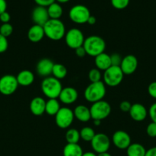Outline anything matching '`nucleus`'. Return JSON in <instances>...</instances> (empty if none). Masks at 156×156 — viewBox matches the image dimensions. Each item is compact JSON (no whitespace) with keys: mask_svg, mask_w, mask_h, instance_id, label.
I'll list each match as a JSON object with an SVG mask.
<instances>
[{"mask_svg":"<svg viewBox=\"0 0 156 156\" xmlns=\"http://www.w3.org/2000/svg\"><path fill=\"white\" fill-rule=\"evenodd\" d=\"M50 19H60L63 14V9L58 2H53L47 8Z\"/></svg>","mask_w":156,"mask_h":156,"instance_id":"nucleus-25","label":"nucleus"},{"mask_svg":"<svg viewBox=\"0 0 156 156\" xmlns=\"http://www.w3.org/2000/svg\"><path fill=\"white\" fill-rule=\"evenodd\" d=\"M36 4L40 6H44V7H48L50 4L54 2L55 0H35Z\"/></svg>","mask_w":156,"mask_h":156,"instance_id":"nucleus-39","label":"nucleus"},{"mask_svg":"<svg viewBox=\"0 0 156 156\" xmlns=\"http://www.w3.org/2000/svg\"><path fill=\"white\" fill-rule=\"evenodd\" d=\"M12 32H13V27L9 23L2 24L0 26V34H2V36L8 37L11 36Z\"/></svg>","mask_w":156,"mask_h":156,"instance_id":"nucleus-31","label":"nucleus"},{"mask_svg":"<svg viewBox=\"0 0 156 156\" xmlns=\"http://www.w3.org/2000/svg\"><path fill=\"white\" fill-rule=\"evenodd\" d=\"M132 105L129 101H123L119 105V109L123 112H129L130 109H131Z\"/></svg>","mask_w":156,"mask_h":156,"instance_id":"nucleus-38","label":"nucleus"},{"mask_svg":"<svg viewBox=\"0 0 156 156\" xmlns=\"http://www.w3.org/2000/svg\"><path fill=\"white\" fill-rule=\"evenodd\" d=\"M145 156H156V146L146 150Z\"/></svg>","mask_w":156,"mask_h":156,"instance_id":"nucleus-43","label":"nucleus"},{"mask_svg":"<svg viewBox=\"0 0 156 156\" xmlns=\"http://www.w3.org/2000/svg\"><path fill=\"white\" fill-rule=\"evenodd\" d=\"M65 139L67 143H72V144H76L80 140V131L76 129H69L65 134Z\"/></svg>","mask_w":156,"mask_h":156,"instance_id":"nucleus-28","label":"nucleus"},{"mask_svg":"<svg viewBox=\"0 0 156 156\" xmlns=\"http://www.w3.org/2000/svg\"><path fill=\"white\" fill-rule=\"evenodd\" d=\"M11 19V16L9 15V12H4L3 13H2L0 15V21L3 23V24H6V23H9V21Z\"/></svg>","mask_w":156,"mask_h":156,"instance_id":"nucleus-40","label":"nucleus"},{"mask_svg":"<svg viewBox=\"0 0 156 156\" xmlns=\"http://www.w3.org/2000/svg\"><path fill=\"white\" fill-rule=\"evenodd\" d=\"M82 156H97L96 153L92 152H84Z\"/></svg>","mask_w":156,"mask_h":156,"instance_id":"nucleus-45","label":"nucleus"},{"mask_svg":"<svg viewBox=\"0 0 156 156\" xmlns=\"http://www.w3.org/2000/svg\"><path fill=\"white\" fill-rule=\"evenodd\" d=\"M52 76L58 80L64 79L67 75V69L63 64L54 63L52 69Z\"/></svg>","mask_w":156,"mask_h":156,"instance_id":"nucleus-27","label":"nucleus"},{"mask_svg":"<svg viewBox=\"0 0 156 156\" xmlns=\"http://www.w3.org/2000/svg\"><path fill=\"white\" fill-rule=\"evenodd\" d=\"M75 53H76V56H78V57H84V56L87 55V53H86L85 51V49L84 48V47H78V48H76V50H75Z\"/></svg>","mask_w":156,"mask_h":156,"instance_id":"nucleus-41","label":"nucleus"},{"mask_svg":"<svg viewBox=\"0 0 156 156\" xmlns=\"http://www.w3.org/2000/svg\"><path fill=\"white\" fill-rule=\"evenodd\" d=\"M61 109L60 103L58 99L50 98L46 101L45 113L50 116H55Z\"/></svg>","mask_w":156,"mask_h":156,"instance_id":"nucleus-26","label":"nucleus"},{"mask_svg":"<svg viewBox=\"0 0 156 156\" xmlns=\"http://www.w3.org/2000/svg\"><path fill=\"white\" fill-rule=\"evenodd\" d=\"M90 111L91 119L102 121L110 116L111 113V106L108 102L102 100L92 104Z\"/></svg>","mask_w":156,"mask_h":156,"instance_id":"nucleus-6","label":"nucleus"},{"mask_svg":"<svg viewBox=\"0 0 156 156\" xmlns=\"http://www.w3.org/2000/svg\"><path fill=\"white\" fill-rule=\"evenodd\" d=\"M57 1L60 3H65V2H67L68 1H70V0H57Z\"/></svg>","mask_w":156,"mask_h":156,"instance_id":"nucleus-48","label":"nucleus"},{"mask_svg":"<svg viewBox=\"0 0 156 156\" xmlns=\"http://www.w3.org/2000/svg\"><path fill=\"white\" fill-rule=\"evenodd\" d=\"M43 27L45 36L52 41H60L65 36V26L60 19H49Z\"/></svg>","mask_w":156,"mask_h":156,"instance_id":"nucleus-1","label":"nucleus"},{"mask_svg":"<svg viewBox=\"0 0 156 156\" xmlns=\"http://www.w3.org/2000/svg\"><path fill=\"white\" fill-rule=\"evenodd\" d=\"M73 111V114H74V117L77 119L79 121L86 123V122H88L91 119L90 108H87L85 105H78L74 108Z\"/></svg>","mask_w":156,"mask_h":156,"instance_id":"nucleus-20","label":"nucleus"},{"mask_svg":"<svg viewBox=\"0 0 156 156\" xmlns=\"http://www.w3.org/2000/svg\"><path fill=\"white\" fill-rule=\"evenodd\" d=\"M148 92L151 98L156 99V82H153L149 84L148 87Z\"/></svg>","mask_w":156,"mask_h":156,"instance_id":"nucleus-37","label":"nucleus"},{"mask_svg":"<svg viewBox=\"0 0 156 156\" xmlns=\"http://www.w3.org/2000/svg\"><path fill=\"white\" fill-rule=\"evenodd\" d=\"M83 47L85 49L87 55L96 57L98 55L104 53L106 49V42L101 37L91 35L84 40Z\"/></svg>","mask_w":156,"mask_h":156,"instance_id":"nucleus-2","label":"nucleus"},{"mask_svg":"<svg viewBox=\"0 0 156 156\" xmlns=\"http://www.w3.org/2000/svg\"><path fill=\"white\" fill-rule=\"evenodd\" d=\"M88 79L91 82H100L102 79V74L100 70L98 69H92L88 73Z\"/></svg>","mask_w":156,"mask_h":156,"instance_id":"nucleus-30","label":"nucleus"},{"mask_svg":"<svg viewBox=\"0 0 156 156\" xmlns=\"http://www.w3.org/2000/svg\"><path fill=\"white\" fill-rule=\"evenodd\" d=\"M84 154L81 146L78 143L72 144L67 143L63 149V155L64 156H82Z\"/></svg>","mask_w":156,"mask_h":156,"instance_id":"nucleus-23","label":"nucleus"},{"mask_svg":"<svg viewBox=\"0 0 156 156\" xmlns=\"http://www.w3.org/2000/svg\"><path fill=\"white\" fill-rule=\"evenodd\" d=\"M90 15L89 9L84 5H75L69 11V18L76 24L87 23Z\"/></svg>","mask_w":156,"mask_h":156,"instance_id":"nucleus-7","label":"nucleus"},{"mask_svg":"<svg viewBox=\"0 0 156 156\" xmlns=\"http://www.w3.org/2000/svg\"><path fill=\"white\" fill-rule=\"evenodd\" d=\"M46 101L41 97H35L31 101L29 108L32 114L35 116H41L45 113Z\"/></svg>","mask_w":156,"mask_h":156,"instance_id":"nucleus-18","label":"nucleus"},{"mask_svg":"<svg viewBox=\"0 0 156 156\" xmlns=\"http://www.w3.org/2000/svg\"><path fill=\"white\" fill-rule=\"evenodd\" d=\"M65 42L67 47L76 50L80 47H82L84 42V35L80 29L73 27L67 30L65 34Z\"/></svg>","mask_w":156,"mask_h":156,"instance_id":"nucleus-8","label":"nucleus"},{"mask_svg":"<svg viewBox=\"0 0 156 156\" xmlns=\"http://www.w3.org/2000/svg\"><path fill=\"white\" fill-rule=\"evenodd\" d=\"M97 156H112V155L111 154L109 153L108 152H102V153L97 154Z\"/></svg>","mask_w":156,"mask_h":156,"instance_id":"nucleus-46","label":"nucleus"},{"mask_svg":"<svg viewBox=\"0 0 156 156\" xmlns=\"http://www.w3.org/2000/svg\"><path fill=\"white\" fill-rule=\"evenodd\" d=\"M95 65H96V69H99L100 71L101 70L106 71L112 66L110 56L106 53L105 52L98 55L95 57Z\"/></svg>","mask_w":156,"mask_h":156,"instance_id":"nucleus-22","label":"nucleus"},{"mask_svg":"<svg viewBox=\"0 0 156 156\" xmlns=\"http://www.w3.org/2000/svg\"><path fill=\"white\" fill-rule=\"evenodd\" d=\"M93 124H94L95 126H99V125L101 124V120H93Z\"/></svg>","mask_w":156,"mask_h":156,"instance_id":"nucleus-47","label":"nucleus"},{"mask_svg":"<svg viewBox=\"0 0 156 156\" xmlns=\"http://www.w3.org/2000/svg\"><path fill=\"white\" fill-rule=\"evenodd\" d=\"M103 83L110 87H116L122 82L124 74L119 66H111L103 73Z\"/></svg>","mask_w":156,"mask_h":156,"instance_id":"nucleus-5","label":"nucleus"},{"mask_svg":"<svg viewBox=\"0 0 156 156\" xmlns=\"http://www.w3.org/2000/svg\"><path fill=\"white\" fill-rule=\"evenodd\" d=\"M80 139H82L84 141L91 142L96 135V133L93 128L90 126H85L80 131Z\"/></svg>","mask_w":156,"mask_h":156,"instance_id":"nucleus-29","label":"nucleus"},{"mask_svg":"<svg viewBox=\"0 0 156 156\" xmlns=\"http://www.w3.org/2000/svg\"><path fill=\"white\" fill-rule=\"evenodd\" d=\"M55 117V123L61 129H67L73 123L74 120L73 111L69 108H61Z\"/></svg>","mask_w":156,"mask_h":156,"instance_id":"nucleus-9","label":"nucleus"},{"mask_svg":"<svg viewBox=\"0 0 156 156\" xmlns=\"http://www.w3.org/2000/svg\"><path fill=\"white\" fill-rule=\"evenodd\" d=\"M128 113L131 118L136 122L143 121L148 114L146 108L143 105L139 103L132 105L131 109Z\"/></svg>","mask_w":156,"mask_h":156,"instance_id":"nucleus-16","label":"nucleus"},{"mask_svg":"<svg viewBox=\"0 0 156 156\" xmlns=\"http://www.w3.org/2000/svg\"><path fill=\"white\" fill-rule=\"evenodd\" d=\"M90 143L93 150L97 154L108 152L111 144L108 136L102 133H96Z\"/></svg>","mask_w":156,"mask_h":156,"instance_id":"nucleus-11","label":"nucleus"},{"mask_svg":"<svg viewBox=\"0 0 156 156\" xmlns=\"http://www.w3.org/2000/svg\"><path fill=\"white\" fill-rule=\"evenodd\" d=\"M54 63L53 61L47 58H44L38 61L36 66V71L38 76L42 77H48L52 74V69Z\"/></svg>","mask_w":156,"mask_h":156,"instance_id":"nucleus-17","label":"nucleus"},{"mask_svg":"<svg viewBox=\"0 0 156 156\" xmlns=\"http://www.w3.org/2000/svg\"><path fill=\"white\" fill-rule=\"evenodd\" d=\"M18 85L27 87L32 85L35 81L34 73L30 70H22L16 76Z\"/></svg>","mask_w":156,"mask_h":156,"instance_id":"nucleus-21","label":"nucleus"},{"mask_svg":"<svg viewBox=\"0 0 156 156\" xmlns=\"http://www.w3.org/2000/svg\"><path fill=\"white\" fill-rule=\"evenodd\" d=\"M148 112L151 122H154L156 123V103H154L151 105Z\"/></svg>","mask_w":156,"mask_h":156,"instance_id":"nucleus-36","label":"nucleus"},{"mask_svg":"<svg viewBox=\"0 0 156 156\" xmlns=\"http://www.w3.org/2000/svg\"><path fill=\"white\" fill-rule=\"evenodd\" d=\"M7 9V2L6 0H0V15L4 12H6Z\"/></svg>","mask_w":156,"mask_h":156,"instance_id":"nucleus-42","label":"nucleus"},{"mask_svg":"<svg viewBox=\"0 0 156 156\" xmlns=\"http://www.w3.org/2000/svg\"><path fill=\"white\" fill-rule=\"evenodd\" d=\"M45 36L43 26L34 24L28 31V38L32 43H38Z\"/></svg>","mask_w":156,"mask_h":156,"instance_id":"nucleus-19","label":"nucleus"},{"mask_svg":"<svg viewBox=\"0 0 156 156\" xmlns=\"http://www.w3.org/2000/svg\"><path fill=\"white\" fill-rule=\"evenodd\" d=\"M96 17L93 16V15H90V17H89L88 20H87V22L89 24H90V25H93L94 24H96Z\"/></svg>","mask_w":156,"mask_h":156,"instance_id":"nucleus-44","label":"nucleus"},{"mask_svg":"<svg viewBox=\"0 0 156 156\" xmlns=\"http://www.w3.org/2000/svg\"><path fill=\"white\" fill-rule=\"evenodd\" d=\"M32 18L35 24L44 26L47 23V21L50 19L47 8L40 5L34 8L32 13Z\"/></svg>","mask_w":156,"mask_h":156,"instance_id":"nucleus-14","label":"nucleus"},{"mask_svg":"<svg viewBox=\"0 0 156 156\" xmlns=\"http://www.w3.org/2000/svg\"><path fill=\"white\" fill-rule=\"evenodd\" d=\"M18 83L15 76L5 75L0 78V93L4 95H11L15 92Z\"/></svg>","mask_w":156,"mask_h":156,"instance_id":"nucleus-10","label":"nucleus"},{"mask_svg":"<svg viewBox=\"0 0 156 156\" xmlns=\"http://www.w3.org/2000/svg\"><path fill=\"white\" fill-rule=\"evenodd\" d=\"M124 75H132L136 72L138 67V59L134 55H127L122 58L119 66Z\"/></svg>","mask_w":156,"mask_h":156,"instance_id":"nucleus-13","label":"nucleus"},{"mask_svg":"<svg viewBox=\"0 0 156 156\" xmlns=\"http://www.w3.org/2000/svg\"><path fill=\"white\" fill-rule=\"evenodd\" d=\"M147 135L150 137H156V123L154 122H151L147 126L146 128Z\"/></svg>","mask_w":156,"mask_h":156,"instance_id":"nucleus-34","label":"nucleus"},{"mask_svg":"<svg viewBox=\"0 0 156 156\" xmlns=\"http://www.w3.org/2000/svg\"><path fill=\"white\" fill-rule=\"evenodd\" d=\"M9 47V42L7 37L0 34V53H2L7 50Z\"/></svg>","mask_w":156,"mask_h":156,"instance_id":"nucleus-35","label":"nucleus"},{"mask_svg":"<svg viewBox=\"0 0 156 156\" xmlns=\"http://www.w3.org/2000/svg\"><path fill=\"white\" fill-rule=\"evenodd\" d=\"M112 5L117 9H123L128 6L129 0H111Z\"/></svg>","mask_w":156,"mask_h":156,"instance_id":"nucleus-32","label":"nucleus"},{"mask_svg":"<svg viewBox=\"0 0 156 156\" xmlns=\"http://www.w3.org/2000/svg\"><path fill=\"white\" fill-rule=\"evenodd\" d=\"M146 149L139 143H131L126 149L127 156H145Z\"/></svg>","mask_w":156,"mask_h":156,"instance_id":"nucleus-24","label":"nucleus"},{"mask_svg":"<svg viewBox=\"0 0 156 156\" xmlns=\"http://www.w3.org/2000/svg\"><path fill=\"white\" fill-rule=\"evenodd\" d=\"M106 93V85L100 81L98 82H91L84 91V98L90 103L99 101L103 99Z\"/></svg>","mask_w":156,"mask_h":156,"instance_id":"nucleus-4","label":"nucleus"},{"mask_svg":"<svg viewBox=\"0 0 156 156\" xmlns=\"http://www.w3.org/2000/svg\"><path fill=\"white\" fill-rule=\"evenodd\" d=\"M112 142L118 149H126L131 144V137L128 133L123 130H118L113 133Z\"/></svg>","mask_w":156,"mask_h":156,"instance_id":"nucleus-12","label":"nucleus"},{"mask_svg":"<svg viewBox=\"0 0 156 156\" xmlns=\"http://www.w3.org/2000/svg\"><path fill=\"white\" fill-rule=\"evenodd\" d=\"M110 59H111L112 66H120L121 62H122V57L119 53H113L110 55Z\"/></svg>","mask_w":156,"mask_h":156,"instance_id":"nucleus-33","label":"nucleus"},{"mask_svg":"<svg viewBox=\"0 0 156 156\" xmlns=\"http://www.w3.org/2000/svg\"><path fill=\"white\" fill-rule=\"evenodd\" d=\"M58 98L64 105H71L77 100L78 92L74 88L72 87L63 88Z\"/></svg>","mask_w":156,"mask_h":156,"instance_id":"nucleus-15","label":"nucleus"},{"mask_svg":"<svg viewBox=\"0 0 156 156\" xmlns=\"http://www.w3.org/2000/svg\"><path fill=\"white\" fill-rule=\"evenodd\" d=\"M41 88L43 94L49 99H58L63 88L61 81L53 76H48L42 80Z\"/></svg>","mask_w":156,"mask_h":156,"instance_id":"nucleus-3","label":"nucleus"}]
</instances>
